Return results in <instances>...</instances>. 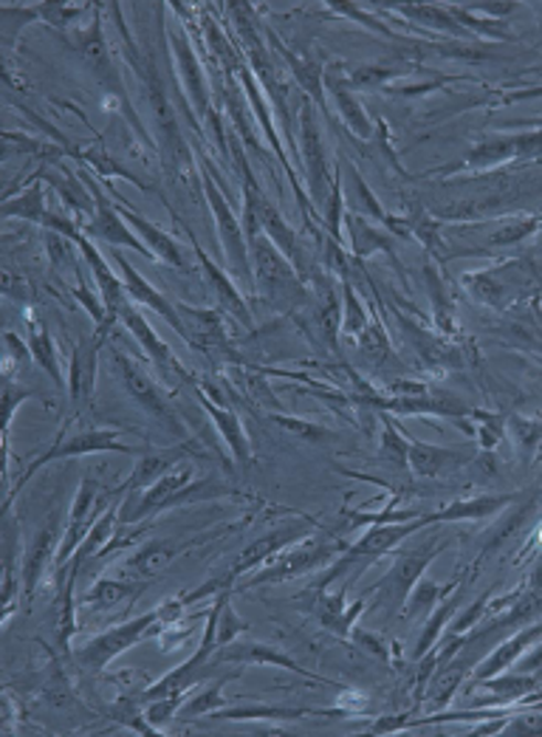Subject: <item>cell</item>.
I'll return each instance as SVG.
<instances>
[{
  "label": "cell",
  "mask_w": 542,
  "mask_h": 737,
  "mask_svg": "<svg viewBox=\"0 0 542 737\" xmlns=\"http://www.w3.org/2000/svg\"><path fill=\"white\" fill-rule=\"evenodd\" d=\"M212 664H215V667L217 664H252V667L263 664V667H283V670H288V673L302 675V678H308V681H322V684H331V681L319 678L317 673H308L306 667H300L297 661L288 659V655L280 653V650H272L261 642L224 644V647L215 650V655H212Z\"/></svg>",
  "instance_id": "9a60e30c"
},
{
  "label": "cell",
  "mask_w": 542,
  "mask_h": 737,
  "mask_svg": "<svg viewBox=\"0 0 542 737\" xmlns=\"http://www.w3.org/2000/svg\"><path fill=\"white\" fill-rule=\"evenodd\" d=\"M536 156H542V130H525V134L500 136V139L483 141V145L469 152V159L460 167H455V170H483V167L536 159Z\"/></svg>",
  "instance_id": "7c38bea8"
},
{
  "label": "cell",
  "mask_w": 542,
  "mask_h": 737,
  "mask_svg": "<svg viewBox=\"0 0 542 737\" xmlns=\"http://www.w3.org/2000/svg\"><path fill=\"white\" fill-rule=\"evenodd\" d=\"M29 354H32V359L45 370V373L52 376L57 388H65L63 370H60V356L57 348H54L52 334H49V328H45L43 323H38L32 314H29Z\"/></svg>",
  "instance_id": "f546056e"
},
{
  "label": "cell",
  "mask_w": 542,
  "mask_h": 737,
  "mask_svg": "<svg viewBox=\"0 0 542 737\" xmlns=\"http://www.w3.org/2000/svg\"><path fill=\"white\" fill-rule=\"evenodd\" d=\"M447 591L449 588H438V585L427 582V579H418V585L413 588L410 599L404 602V613H407V617H427L429 608L438 602L440 593H447Z\"/></svg>",
  "instance_id": "74e56055"
},
{
  "label": "cell",
  "mask_w": 542,
  "mask_h": 737,
  "mask_svg": "<svg viewBox=\"0 0 542 737\" xmlns=\"http://www.w3.org/2000/svg\"><path fill=\"white\" fill-rule=\"evenodd\" d=\"M313 613H317L319 624L326 630H331L333 635H342V639H348L353 630V624H357L359 613L364 610V604H368V597H371L373 591L364 593L362 599H357L353 604H344L342 593H328V588H313Z\"/></svg>",
  "instance_id": "44dd1931"
},
{
  "label": "cell",
  "mask_w": 542,
  "mask_h": 737,
  "mask_svg": "<svg viewBox=\"0 0 542 737\" xmlns=\"http://www.w3.org/2000/svg\"><path fill=\"white\" fill-rule=\"evenodd\" d=\"M534 96H542V88H531V91H517L511 94L506 102H517V99H534Z\"/></svg>",
  "instance_id": "681fc988"
},
{
  "label": "cell",
  "mask_w": 542,
  "mask_h": 737,
  "mask_svg": "<svg viewBox=\"0 0 542 737\" xmlns=\"http://www.w3.org/2000/svg\"><path fill=\"white\" fill-rule=\"evenodd\" d=\"M339 548L331 546V543H313V546H297L291 548V551H283L277 554V559H272L268 562V568L263 573H257V577H252L246 585H266V582H283V579H291V577H302V573H311L317 571V568H326L328 559L337 554Z\"/></svg>",
  "instance_id": "4fadbf2b"
},
{
  "label": "cell",
  "mask_w": 542,
  "mask_h": 737,
  "mask_svg": "<svg viewBox=\"0 0 542 737\" xmlns=\"http://www.w3.org/2000/svg\"><path fill=\"white\" fill-rule=\"evenodd\" d=\"M427 523H429L427 517H418V520L410 523H384V526H373L371 531L362 534V540H357L353 546L344 548V554L333 562V566L322 568V577L317 579L313 588H328V585L337 582V579L344 577V573L362 571V568L371 566L373 559L384 557L390 548H396L398 543L407 540L410 534L418 531V528L427 526Z\"/></svg>",
  "instance_id": "6da1fadb"
},
{
  "label": "cell",
  "mask_w": 542,
  "mask_h": 737,
  "mask_svg": "<svg viewBox=\"0 0 542 737\" xmlns=\"http://www.w3.org/2000/svg\"><path fill=\"white\" fill-rule=\"evenodd\" d=\"M114 261H116V266L121 269V283H125V292H128V297L134 299V303L147 305V308L159 314L161 319H167V325H170V328L176 330L181 339H187V345H190V334H187V325H184V319H181L179 308H176V305H172L170 299L159 292V288L150 286V283H147V280L141 277V274L136 272V269L130 266L121 254H114Z\"/></svg>",
  "instance_id": "2e32d148"
},
{
  "label": "cell",
  "mask_w": 542,
  "mask_h": 737,
  "mask_svg": "<svg viewBox=\"0 0 542 737\" xmlns=\"http://www.w3.org/2000/svg\"><path fill=\"white\" fill-rule=\"evenodd\" d=\"M503 503H509V497H478V501H466V503H453L449 508H440L435 515H427L429 523L440 520H472V517H486L491 512H498Z\"/></svg>",
  "instance_id": "d6a6232c"
},
{
  "label": "cell",
  "mask_w": 542,
  "mask_h": 737,
  "mask_svg": "<svg viewBox=\"0 0 542 737\" xmlns=\"http://www.w3.org/2000/svg\"><path fill=\"white\" fill-rule=\"evenodd\" d=\"M306 537H308V528H300V526L275 528L272 534H266V537H261V540L252 543V546L246 548L241 557H237V562L230 568V573H224L226 582L235 585V579L241 577V573H246V571H252V568L263 566V562H268L272 557L283 554L288 546H294V543L306 540Z\"/></svg>",
  "instance_id": "ffe728a7"
},
{
  "label": "cell",
  "mask_w": 542,
  "mask_h": 737,
  "mask_svg": "<svg viewBox=\"0 0 542 737\" xmlns=\"http://www.w3.org/2000/svg\"><path fill=\"white\" fill-rule=\"evenodd\" d=\"M114 356H116V365H119L121 381H125V390L130 393V399H134L141 410H147L150 419L159 421L164 430L181 435L184 427H181V421L176 419V413H172L170 401H167L164 390L159 388V381H156L153 376H147L145 370H141V365L134 362V359L121 354V350H116Z\"/></svg>",
  "instance_id": "ba28073f"
},
{
  "label": "cell",
  "mask_w": 542,
  "mask_h": 737,
  "mask_svg": "<svg viewBox=\"0 0 542 737\" xmlns=\"http://www.w3.org/2000/svg\"><path fill=\"white\" fill-rule=\"evenodd\" d=\"M176 51H179L176 57H179L181 74H184V83H187V91H190L192 102L199 105V110H206V91H204V80H201L199 63H195L192 51L187 49L181 40H176Z\"/></svg>",
  "instance_id": "e575fe53"
},
{
  "label": "cell",
  "mask_w": 542,
  "mask_h": 737,
  "mask_svg": "<svg viewBox=\"0 0 542 737\" xmlns=\"http://www.w3.org/2000/svg\"><path fill=\"white\" fill-rule=\"evenodd\" d=\"M342 334L344 337H362V330L368 328V317H364L362 303L348 280H342Z\"/></svg>",
  "instance_id": "d590c367"
},
{
  "label": "cell",
  "mask_w": 542,
  "mask_h": 737,
  "mask_svg": "<svg viewBox=\"0 0 542 737\" xmlns=\"http://www.w3.org/2000/svg\"><path fill=\"white\" fill-rule=\"evenodd\" d=\"M147 582H136V579H96L91 585L85 597L79 599L83 608L91 610H110L116 604H121L125 599H139V593L145 591Z\"/></svg>",
  "instance_id": "83f0119b"
},
{
  "label": "cell",
  "mask_w": 542,
  "mask_h": 737,
  "mask_svg": "<svg viewBox=\"0 0 542 737\" xmlns=\"http://www.w3.org/2000/svg\"><path fill=\"white\" fill-rule=\"evenodd\" d=\"M514 127H525V130H542V119H517L511 122Z\"/></svg>",
  "instance_id": "816d5d0a"
},
{
  "label": "cell",
  "mask_w": 542,
  "mask_h": 737,
  "mask_svg": "<svg viewBox=\"0 0 542 737\" xmlns=\"http://www.w3.org/2000/svg\"><path fill=\"white\" fill-rule=\"evenodd\" d=\"M204 192L206 201L212 207V215L217 223V235H221V249L226 254V263H230L232 280H241V283H249V288H255V269L249 261V241L243 235L241 223H237L235 212H232L230 201L221 196L217 190V176L212 170L210 161H204Z\"/></svg>",
  "instance_id": "3957f363"
},
{
  "label": "cell",
  "mask_w": 542,
  "mask_h": 737,
  "mask_svg": "<svg viewBox=\"0 0 542 737\" xmlns=\"http://www.w3.org/2000/svg\"><path fill=\"white\" fill-rule=\"evenodd\" d=\"M469 457H472L469 450H444V446L410 441V470L422 477H440L460 470L464 464H469Z\"/></svg>",
  "instance_id": "cb8c5ba5"
},
{
  "label": "cell",
  "mask_w": 542,
  "mask_h": 737,
  "mask_svg": "<svg viewBox=\"0 0 542 737\" xmlns=\"http://www.w3.org/2000/svg\"><path fill=\"white\" fill-rule=\"evenodd\" d=\"M192 390H195V396H199L201 407H204L206 413L212 415V421L217 424V432L224 435V441L230 444V450L235 452L237 464L246 470V466L252 464V450H249V439L243 435L237 415L232 413L226 404H217L221 399H217V393L210 388V385H201V381L192 379Z\"/></svg>",
  "instance_id": "d6986e66"
},
{
  "label": "cell",
  "mask_w": 542,
  "mask_h": 737,
  "mask_svg": "<svg viewBox=\"0 0 542 737\" xmlns=\"http://www.w3.org/2000/svg\"><path fill=\"white\" fill-rule=\"evenodd\" d=\"M83 181H85V187H88L91 196H94V218H91V223L85 227V232H88L91 238H99V241H105L108 246H128V249H134V252H139L141 257H147V261H153V252H150V249H147L145 243L134 235L130 223L125 221V215H121L119 207H114V201L105 196L103 187L96 185L94 178L85 176V172H83Z\"/></svg>",
  "instance_id": "9c48e42d"
},
{
  "label": "cell",
  "mask_w": 542,
  "mask_h": 737,
  "mask_svg": "<svg viewBox=\"0 0 542 737\" xmlns=\"http://www.w3.org/2000/svg\"><path fill=\"white\" fill-rule=\"evenodd\" d=\"M453 610H455V602L444 604V608H440L438 613H435V617H433V622H429L427 628H424L422 639H418V647H415V655H418V659H424V655H427L429 650L435 647V642H438L440 630L447 628L449 617H453Z\"/></svg>",
  "instance_id": "ee69618b"
},
{
  "label": "cell",
  "mask_w": 542,
  "mask_h": 737,
  "mask_svg": "<svg viewBox=\"0 0 542 737\" xmlns=\"http://www.w3.org/2000/svg\"><path fill=\"white\" fill-rule=\"evenodd\" d=\"M359 348L368 359L373 362H384L390 356V345L387 337H384V328L379 323H368V328L362 330V337H359Z\"/></svg>",
  "instance_id": "b9f144b4"
},
{
  "label": "cell",
  "mask_w": 542,
  "mask_h": 737,
  "mask_svg": "<svg viewBox=\"0 0 542 737\" xmlns=\"http://www.w3.org/2000/svg\"><path fill=\"white\" fill-rule=\"evenodd\" d=\"M230 597H232V588L226 591V599L224 604H221V617H217V647H224V644H232L235 642V635L243 633V630L249 628L246 622H241L235 613V608L230 604Z\"/></svg>",
  "instance_id": "ab89813d"
},
{
  "label": "cell",
  "mask_w": 542,
  "mask_h": 737,
  "mask_svg": "<svg viewBox=\"0 0 542 737\" xmlns=\"http://www.w3.org/2000/svg\"><path fill=\"white\" fill-rule=\"evenodd\" d=\"M252 246V269H255V286L263 294H268L272 303H302L306 292H302L300 274L294 272V263L286 254L268 241L266 232H255L249 238Z\"/></svg>",
  "instance_id": "7a4b0ae2"
},
{
  "label": "cell",
  "mask_w": 542,
  "mask_h": 737,
  "mask_svg": "<svg viewBox=\"0 0 542 737\" xmlns=\"http://www.w3.org/2000/svg\"><path fill=\"white\" fill-rule=\"evenodd\" d=\"M190 334V348H224L226 328L221 314L210 308H192V305H176Z\"/></svg>",
  "instance_id": "484cf974"
},
{
  "label": "cell",
  "mask_w": 542,
  "mask_h": 737,
  "mask_svg": "<svg viewBox=\"0 0 542 737\" xmlns=\"http://www.w3.org/2000/svg\"><path fill=\"white\" fill-rule=\"evenodd\" d=\"M277 421H280L283 427H288V430L300 432L302 439H308V441H326V439H331V432L322 430V427H311V424H302V421H288V419H277Z\"/></svg>",
  "instance_id": "7dc6e473"
},
{
  "label": "cell",
  "mask_w": 542,
  "mask_h": 737,
  "mask_svg": "<svg viewBox=\"0 0 542 737\" xmlns=\"http://www.w3.org/2000/svg\"><path fill=\"white\" fill-rule=\"evenodd\" d=\"M333 96H337V105L339 110H342L344 122H348V127H351L353 134L357 136H371V119H368V114L362 110V105H359L357 99H353L351 94L344 88H339V85H333Z\"/></svg>",
  "instance_id": "8d00e7d4"
},
{
  "label": "cell",
  "mask_w": 542,
  "mask_h": 737,
  "mask_svg": "<svg viewBox=\"0 0 542 737\" xmlns=\"http://www.w3.org/2000/svg\"><path fill=\"white\" fill-rule=\"evenodd\" d=\"M74 243H77V249L83 252L85 261H88L91 272H94L96 283H99V292H103V303H105V308H108V317L116 319V317H119L121 308L130 303L128 292H125V283H121V277H116L114 269L105 263L103 254L91 246L88 238L77 235V241H74Z\"/></svg>",
  "instance_id": "603a6c76"
},
{
  "label": "cell",
  "mask_w": 542,
  "mask_h": 737,
  "mask_svg": "<svg viewBox=\"0 0 542 737\" xmlns=\"http://www.w3.org/2000/svg\"><path fill=\"white\" fill-rule=\"evenodd\" d=\"M480 684L486 686V689H491V693H498L503 701H514L520 698V695L531 693L536 686V681L531 678V675H503V678H486L480 681Z\"/></svg>",
  "instance_id": "f35d334b"
},
{
  "label": "cell",
  "mask_w": 542,
  "mask_h": 737,
  "mask_svg": "<svg viewBox=\"0 0 542 737\" xmlns=\"http://www.w3.org/2000/svg\"><path fill=\"white\" fill-rule=\"evenodd\" d=\"M542 667V650H536V653H531L529 659L523 661V670H536Z\"/></svg>",
  "instance_id": "f907efd6"
},
{
  "label": "cell",
  "mask_w": 542,
  "mask_h": 737,
  "mask_svg": "<svg viewBox=\"0 0 542 737\" xmlns=\"http://www.w3.org/2000/svg\"><path fill=\"white\" fill-rule=\"evenodd\" d=\"M103 330H94L91 337H83L71 354V370H68V393L74 404H88L94 401L96 388V368H99V348L105 345Z\"/></svg>",
  "instance_id": "e0dca14e"
},
{
  "label": "cell",
  "mask_w": 542,
  "mask_h": 737,
  "mask_svg": "<svg viewBox=\"0 0 542 737\" xmlns=\"http://www.w3.org/2000/svg\"><path fill=\"white\" fill-rule=\"evenodd\" d=\"M156 624L161 628V610H150L145 617L128 619V622L116 624V628L105 630V633L94 635L83 647L74 653V659L83 664L85 670L96 673V670H105L114 659H119L125 650H130L134 644H139L145 635H150L156 630Z\"/></svg>",
  "instance_id": "277c9868"
},
{
  "label": "cell",
  "mask_w": 542,
  "mask_h": 737,
  "mask_svg": "<svg viewBox=\"0 0 542 737\" xmlns=\"http://www.w3.org/2000/svg\"><path fill=\"white\" fill-rule=\"evenodd\" d=\"M444 548V543H422V546L404 548V551L396 554V562L384 573L382 582L373 588L379 593V604H382L387 613H396V610L404 608V602L410 599L413 588L422 579L424 568L438 557V551Z\"/></svg>",
  "instance_id": "5b68a950"
},
{
  "label": "cell",
  "mask_w": 542,
  "mask_h": 737,
  "mask_svg": "<svg viewBox=\"0 0 542 737\" xmlns=\"http://www.w3.org/2000/svg\"><path fill=\"white\" fill-rule=\"evenodd\" d=\"M540 635H542V624H536V628H525L523 633L511 635L503 647L495 650V653H491L489 659L480 664L478 673H475V681H486V678H495V675H503L506 670H509L511 664H514V661L520 659V655H523L531 644H534V639H540Z\"/></svg>",
  "instance_id": "f1b7e54d"
},
{
  "label": "cell",
  "mask_w": 542,
  "mask_h": 737,
  "mask_svg": "<svg viewBox=\"0 0 542 737\" xmlns=\"http://www.w3.org/2000/svg\"><path fill=\"white\" fill-rule=\"evenodd\" d=\"M506 735H542V715H523L514 724H506Z\"/></svg>",
  "instance_id": "bcb514c9"
},
{
  "label": "cell",
  "mask_w": 542,
  "mask_h": 737,
  "mask_svg": "<svg viewBox=\"0 0 542 737\" xmlns=\"http://www.w3.org/2000/svg\"><path fill=\"white\" fill-rule=\"evenodd\" d=\"M540 227L536 218H525V221H511L503 223V227L495 229V235H491V243H498V246H506V243H517L520 238L531 235L534 229Z\"/></svg>",
  "instance_id": "f6af8a7d"
},
{
  "label": "cell",
  "mask_w": 542,
  "mask_h": 737,
  "mask_svg": "<svg viewBox=\"0 0 542 737\" xmlns=\"http://www.w3.org/2000/svg\"><path fill=\"white\" fill-rule=\"evenodd\" d=\"M125 452V455H134V446L121 444L119 432L116 430H91V432H77V435H71V439H57V444L52 446L49 452L34 461L29 466V472L20 477V486L34 475L43 464H52V461H60V457H79V455H91V452Z\"/></svg>",
  "instance_id": "5bb4252c"
},
{
  "label": "cell",
  "mask_w": 542,
  "mask_h": 737,
  "mask_svg": "<svg viewBox=\"0 0 542 737\" xmlns=\"http://www.w3.org/2000/svg\"><path fill=\"white\" fill-rule=\"evenodd\" d=\"M181 548H184V543H176V540L147 543V546H141L139 551L128 559V566H125V577L141 579V582L153 579L156 573L164 571L167 562H170V559L176 557Z\"/></svg>",
  "instance_id": "4316f807"
},
{
  "label": "cell",
  "mask_w": 542,
  "mask_h": 737,
  "mask_svg": "<svg viewBox=\"0 0 542 737\" xmlns=\"http://www.w3.org/2000/svg\"><path fill=\"white\" fill-rule=\"evenodd\" d=\"M181 698L184 695H167V698H156V701H147L145 704V718L150 720V724L156 726V729H161V726L170 724L176 715L181 712Z\"/></svg>",
  "instance_id": "7bdbcfd3"
},
{
  "label": "cell",
  "mask_w": 542,
  "mask_h": 737,
  "mask_svg": "<svg viewBox=\"0 0 542 737\" xmlns=\"http://www.w3.org/2000/svg\"><path fill=\"white\" fill-rule=\"evenodd\" d=\"M119 489H116V495H119ZM96 492H99V483H96L94 477H85V481L79 483V492H77V497H74V503H71L68 520H65L63 543H60L57 559H54V571H57V577H60V571L68 566L71 557L77 554V548L83 546V540L88 537L91 528H94L96 512H105V508L110 506V501L116 497L114 495V497H103V501H96Z\"/></svg>",
  "instance_id": "52a82bcc"
},
{
  "label": "cell",
  "mask_w": 542,
  "mask_h": 737,
  "mask_svg": "<svg viewBox=\"0 0 542 737\" xmlns=\"http://www.w3.org/2000/svg\"><path fill=\"white\" fill-rule=\"evenodd\" d=\"M224 706L226 701L224 695H221V681H215V684L206 686L199 698H192L190 704L184 706V712H179V715H184V718H195V715H212V712L224 709Z\"/></svg>",
  "instance_id": "60d3db41"
},
{
  "label": "cell",
  "mask_w": 542,
  "mask_h": 737,
  "mask_svg": "<svg viewBox=\"0 0 542 737\" xmlns=\"http://www.w3.org/2000/svg\"><path fill=\"white\" fill-rule=\"evenodd\" d=\"M60 528H63V520H60V508H54L52 517L43 523L40 534L34 537L32 548H29L26 557H23V593H26L29 602L34 599V591H38V585H40V579H43L49 562L57 559V548H60V543H63V537H60Z\"/></svg>",
  "instance_id": "ac0fdd59"
},
{
  "label": "cell",
  "mask_w": 542,
  "mask_h": 737,
  "mask_svg": "<svg viewBox=\"0 0 542 737\" xmlns=\"http://www.w3.org/2000/svg\"><path fill=\"white\" fill-rule=\"evenodd\" d=\"M119 210H121V215H125V221L130 223V229H136V235H141L145 246L153 252V257L159 254V261H164L167 266L181 269V272H192V266L187 263V257H184V249L172 241L164 229H159L156 223H150L147 218H141L139 212L130 210L128 203H121Z\"/></svg>",
  "instance_id": "7402d4cb"
},
{
  "label": "cell",
  "mask_w": 542,
  "mask_h": 737,
  "mask_svg": "<svg viewBox=\"0 0 542 737\" xmlns=\"http://www.w3.org/2000/svg\"><path fill=\"white\" fill-rule=\"evenodd\" d=\"M313 709H302V706H237V709H215L210 718L217 720H300L311 715Z\"/></svg>",
  "instance_id": "1f68e13d"
},
{
  "label": "cell",
  "mask_w": 542,
  "mask_h": 737,
  "mask_svg": "<svg viewBox=\"0 0 542 737\" xmlns=\"http://www.w3.org/2000/svg\"><path fill=\"white\" fill-rule=\"evenodd\" d=\"M119 319L128 325V330L136 337V343H139L141 348H145V354L150 356V362L159 368L161 381H167L170 388H179V385H192V376L187 373L184 365L179 362V356L172 354L170 345H167L164 339H161L159 334L150 328V325H147V319L141 317L139 312H136L134 305H130V303L125 305V308L119 312Z\"/></svg>",
  "instance_id": "30bf717a"
},
{
  "label": "cell",
  "mask_w": 542,
  "mask_h": 737,
  "mask_svg": "<svg viewBox=\"0 0 542 737\" xmlns=\"http://www.w3.org/2000/svg\"><path fill=\"white\" fill-rule=\"evenodd\" d=\"M187 235H190L192 249H195V257H199L201 269H204V272H206V280H210V288H212V292H215L217 303L224 305V308L232 314V317L241 319L243 325H252V314H249V308H246V303H243L241 292H237V288H235V283H232L230 274L221 272V269H217L215 263L210 261V254H206L204 249H201L199 238L192 235L190 229H187Z\"/></svg>",
  "instance_id": "d4e9b609"
},
{
  "label": "cell",
  "mask_w": 542,
  "mask_h": 737,
  "mask_svg": "<svg viewBox=\"0 0 542 737\" xmlns=\"http://www.w3.org/2000/svg\"><path fill=\"white\" fill-rule=\"evenodd\" d=\"M187 455V446H176V450H164L159 455H147L141 461H136V470L130 472L128 492H145L147 486H153L164 472H170L172 466L181 464V457Z\"/></svg>",
  "instance_id": "4dcf8cb0"
},
{
  "label": "cell",
  "mask_w": 542,
  "mask_h": 737,
  "mask_svg": "<svg viewBox=\"0 0 542 737\" xmlns=\"http://www.w3.org/2000/svg\"><path fill=\"white\" fill-rule=\"evenodd\" d=\"M410 726L407 715H396V718H379L376 724L371 726V735H390V731H398Z\"/></svg>",
  "instance_id": "c3c4849f"
},
{
  "label": "cell",
  "mask_w": 542,
  "mask_h": 737,
  "mask_svg": "<svg viewBox=\"0 0 542 737\" xmlns=\"http://www.w3.org/2000/svg\"><path fill=\"white\" fill-rule=\"evenodd\" d=\"M531 283H534V274L525 261H511L500 269H491V272L466 274L469 292L491 308H506V305L523 299Z\"/></svg>",
  "instance_id": "8992f818"
},
{
  "label": "cell",
  "mask_w": 542,
  "mask_h": 737,
  "mask_svg": "<svg viewBox=\"0 0 542 737\" xmlns=\"http://www.w3.org/2000/svg\"><path fill=\"white\" fill-rule=\"evenodd\" d=\"M300 141H302V167L308 172V190L311 198L322 207H328L331 201V170H328L326 159V147H322V136H319V127L313 122V110L308 102H302L300 108Z\"/></svg>",
  "instance_id": "8fae6325"
},
{
  "label": "cell",
  "mask_w": 542,
  "mask_h": 737,
  "mask_svg": "<svg viewBox=\"0 0 542 737\" xmlns=\"http://www.w3.org/2000/svg\"><path fill=\"white\" fill-rule=\"evenodd\" d=\"M3 215H7V218H14V215L26 218V221H34V223H40V227H45V218L52 215V212L45 210L43 190L34 185V187H29L23 196L7 198V201H3Z\"/></svg>",
  "instance_id": "836d02e7"
}]
</instances>
